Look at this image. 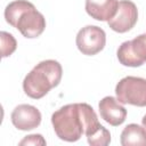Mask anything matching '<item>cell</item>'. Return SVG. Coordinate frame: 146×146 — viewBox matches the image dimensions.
<instances>
[{
    "mask_svg": "<svg viewBox=\"0 0 146 146\" xmlns=\"http://www.w3.org/2000/svg\"><path fill=\"white\" fill-rule=\"evenodd\" d=\"M51 123L57 137L68 143L79 140L82 135L89 138L103 128L94 108L86 103L60 107L51 115Z\"/></svg>",
    "mask_w": 146,
    "mask_h": 146,
    "instance_id": "cell-1",
    "label": "cell"
},
{
    "mask_svg": "<svg viewBox=\"0 0 146 146\" xmlns=\"http://www.w3.org/2000/svg\"><path fill=\"white\" fill-rule=\"evenodd\" d=\"M6 22L17 29L23 36L33 39L40 36L46 29V18L27 0H15L5 9Z\"/></svg>",
    "mask_w": 146,
    "mask_h": 146,
    "instance_id": "cell-2",
    "label": "cell"
},
{
    "mask_svg": "<svg viewBox=\"0 0 146 146\" xmlns=\"http://www.w3.org/2000/svg\"><path fill=\"white\" fill-rule=\"evenodd\" d=\"M62 75L63 68L57 60H42L24 78L23 90L30 98L40 99L59 84Z\"/></svg>",
    "mask_w": 146,
    "mask_h": 146,
    "instance_id": "cell-3",
    "label": "cell"
},
{
    "mask_svg": "<svg viewBox=\"0 0 146 146\" xmlns=\"http://www.w3.org/2000/svg\"><path fill=\"white\" fill-rule=\"evenodd\" d=\"M116 99L121 104H130L138 107L146 106V79L139 76H125L115 87Z\"/></svg>",
    "mask_w": 146,
    "mask_h": 146,
    "instance_id": "cell-4",
    "label": "cell"
},
{
    "mask_svg": "<svg viewBox=\"0 0 146 146\" xmlns=\"http://www.w3.org/2000/svg\"><path fill=\"white\" fill-rule=\"evenodd\" d=\"M116 56L123 66H141L146 62V33L122 42L117 48Z\"/></svg>",
    "mask_w": 146,
    "mask_h": 146,
    "instance_id": "cell-5",
    "label": "cell"
},
{
    "mask_svg": "<svg viewBox=\"0 0 146 146\" xmlns=\"http://www.w3.org/2000/svg\"><path fill=\"white\" fill-rule=\"evenodd\" d=\"M75 43L83 55L94 56L100 52L106 44L105 31L96 25H87L78 32Z\"/></svg>",
    "mask_w": 146,
    "mask_h": 146,
    "instance_id": "cell-6",
    "label": "cell"
},
{
    "mask_svg": "<svg viewBox=\"0 0 146 146\" xmlns=\"http://www.w3.org/2000/svg\"><path fill=\"white\" fill-rule=\"evenodd\" d=\"M137 19H138L137 6L130 0H121L119 1L117 10L114 17L111 18L107 22V24L113 31L117 33H125L136 25Z\"/></svg>",
    "mask_w": 146,
    "mask_h": 146,
    "instance_id": "cell-7",
    "label": "cell"
},
{
    "mask_svg": "<svg viewBox=\"0 0 146 146\" xmlns=\"http://www.w3.org/2000/svg\"><path fill=\"white\" fill-rule=\"evenodd\" d=\"M11 123L15 128L22 131H27L35 129L41 123L40 111L32 105L21 104L16 106L10 114Z\"/></svg>",
    "mask_w": 146,
    "mask_h": 146,
    "instance_id": "cell-8",
    "label": "cell"
},
{
    "mask_svg": "<svg viewBox=\"0 0 146 146\" xmlns=\"http://www.w3.org/2000/svg\"><path fill=\"white\" fill-rule=\"evenodd\" d=\"M98 108L100 117L113 127H117L125 121L127 110L121 105L117 99L112 96L104 97L99 102Z\"/></svg>",
    "mask_w": 146,
    "mask_h": 146,
    "instance_id": "cell-9",
    "label": "cell"
},
{
    "mask_svg": "<svg viewBox=\"0 0 146 146\" xmlns=\"http://www.w3.org/2000/svg\"><path fill=\"white\" fill-rule=\"evenodd\" d=\"M117 0H86L87 14L100 22H108L117 10Z\"/></svg>",
    "mask_w": 146,
    "mask_h": 146,
    "instance_id": "cell-10",
    "label": "cell"
},
{
    "mask_svg": "<svg viewBox=\"0 0 146 146\" xmlns=\"http://www.w3.org/2000/svg\"><path fill=\"white\" fill-rule=\"evenodd\" d=\"M120 143L122 146H146V130L136 123L128 124L121 132Z\"/></svg>",
    "mask_w": 146,
    "mask_h": 146,
    "instance_id": "cell-11",
    "label": "cell"
},
{
    "mask_svg": "<svg viewBox=\"0 0 146 146\" xmlns=\"http://www.w3.org/2000/svg\"><path fill=\"white\" fill-rule=\"evenodd\" d=\"M0 40H1V57L6 58L16 50L17 42H16V39L13 36V34L5 31H1Z\"/></svg>",
    "mask_w": 146,
    "mask_h": 146,
    "instance_id": "cell-12",
    "label": "cell"
},
{
    "mask_svg": "<svg viewBox=\"0 0 146 146\" xmlns=\"http://www.w3.org/2000/svg\"><path fill=\"white\" fill-rule=\"evenodd\" d=\"M19 145H46V140L39 133L29 135L19 141Z\"/></svg>",
    "mask_w": 146,
    "mask_h": 146,
    "instance_id": "cell-13",
    "label": "cell"
},
{
    "mask_svg": "<svg viewBox=\"0 0 146 146\" xmlns=\"http://www.w3.org/2000/svg\"><path fill=\"white\" fill-rule=\"evenodd\" d=\"M141 124H143V127H144L145 130H146V115H144V117L141 119Z\"/></svg>",
    "mask_w": 146,
    "mask_h": 146,
    "instance_id": "cell-14",
    "label": "cell"
}]
</instances>
